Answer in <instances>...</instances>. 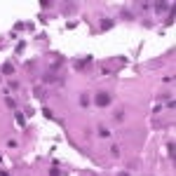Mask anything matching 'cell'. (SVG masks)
<instances>
[{
	"label": "cell",
	"instance_id": "9c48e42d",
	"mask_svg": "<svg viewBox=\"0 0 176 176\" xmlns=\"http://www.w3.org/2000/svg\"><path fill=\"white\" fill-rule=\"evenodd\" d=\"M49 176H59V169H52V172H49Z\"/></svg>",
	"mask_w": 176,
	"mask_h": 176
},
{
	"label": "cell",
	"instance_id": "ba28073f",
	"mask_svg": "<svg viewBox=\"0 0 176 176\" xmlns=\"http://www.w3.org/2000/svg\"><path fill=\"white\" fill-rule=\"evenodd\" d=\"M155 7H157V12H164V9H167V2H157Z\"/></svg>",
	"mask_w": 176,
	"mask_h": 176
},
{
	"label": "cell",
	"instance_id": "7a4b0ae2",
	"mask_svg": "<svg viewBox=\"0 0 176 176\" xmlns=\"http://www.w3.org/2000/svg\"><path fill=\"white\" fill-rule=\"evenodd\" d=\"M2 73H5V75H12V73H14V66H12V63H5V66H2Z\"/></svg>",
	"mask_w": 176,
	"mask_h": 176
},
{
	"label": "cell",
	"instance_id": "30bf717a",
	"mask_svg": "<svg viewBox=\"0 0 176 176\" xmlns=\"http://www.w3.org/2000/svg\"><path fill=\"white\" fill-rule=\"evenodd\" d=\"M117 176H129V174H127V172H122V174H117Z\"/></svg>",
	"mask_w": 176,
	"mask_h": 176
},
{
	"label": "cell",
	"instance_id": "6da1fadb",
	"mask_svg": "<svg viewBox=\"0 0 176 176\" xmlns=\"http://www.w3.org/2000/svg\"><path fill=\"white\" fill-rule=\"evenodd\" d=\"M111 101H113V96H111L108 92H99V94L94 96V103H96V106H101V108H106Z\"/></svg>",
	"mask_w": 176,
	"mask_h": 176
},
{
	"label": "cell",
	"instance_id": "52a82bcc",
	"mask_svg": "<svg viewBox=\"0 0 176 176\" xmlns=\"http://www.w3.org/2000/svg\"><path fill=\"white\" fill-rule=\"evenodd\" d=\"M115 120H117V122H122V120H124V111H117V113H115Z\"/></svg>",
	"mask_w": 176,
	"mask_h": 176
},
{
	"label": "cell",
	"instance_id": "5b68a950",
	"mask_svg": "<svg viewBox=\"0 0 176 176\" xmlns=\"http://www.w3.org/2000/svg\"><path fill=\"white\" fill-rule=\"evenodd\" d=\"M80 106H89V96H87V94L80 96Z\"/></svg>",
	"mask_w": 176,
	"mask_h": 176
},
{
	"label": "cell",
	"instance_id": "3957f363",
	"mask_svg": "<svg viewBox=\"0 0 176 176\" xmlns=\"http://www.w3.org/2000/svg\"><path fill=\"white\" fill-rule=\"evenodd\" d=\"M101 28H103V31L113 28V21H111V19H101Z\"/></svg>",
	"mask_w": 176,
	"mask_h": 176
},
{
	"label": "cell",
	"instance_id": "8992f818",
	"mask_svg": "<svg viewBox=\"0 0 176 176\" xmlns=\"http://www.w3.org/2000/svg\"><path fill=\"white\" fill-rule=\"evenodd\" d=\"M167 150H169V160H174V143L169 141V146H167Z\"/></svg>",
	"mask_w": 176,
	"mask_h": 176
},
{
	"label": "cell",
	"instance_id": "277c9868",
	"mask_svg": "<svg viewBox=\"0 0 176 176\" xmlns=\"http://www.w3.org/2000/svg\"><path fill=\"white\" fill-rule=\"evenodd\" d=\"M17 124H19V127H24V124H26V117L21 115V113H17Z\"/></svg>",
	"mask_w": 176,
	"mask_h": 176
}]
</instances>
